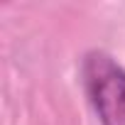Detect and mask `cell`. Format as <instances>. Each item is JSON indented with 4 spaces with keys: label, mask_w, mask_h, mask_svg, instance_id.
I'll return each mask as SVG.
<instances>
[{
    "label": "cell",
    "mask_w": 125,
    "mask_h": 125,
    "mask_svg": "<svg viewBox=\"0 0 125 125\" xmlns=\"http://www.w3.org/2000/svg\"><path fill=\"white\" fill-rule=\"evenodd\" d=\"M83 81L103 125H125V71L101 52L83 61Z\"/></svg>",
    "instance_id": "6da1fadb"
}]
</instances>
